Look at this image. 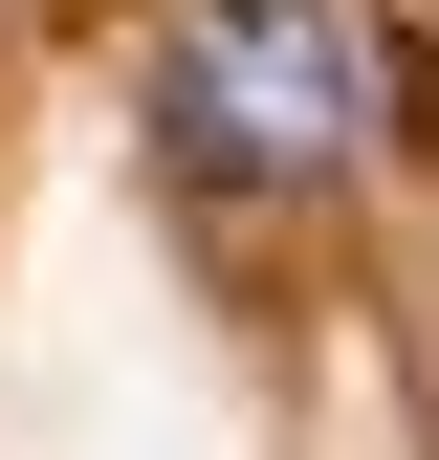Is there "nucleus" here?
I'll return each mask as SVG.
<instances>
[{
    "label": "nucleus",
    "instance_id": "obj_1",
    "mask_svg": "<svg viewBox=\"0 0 439 460\" xmlns=\"http://www.w3.org/2000/svg\"><path fill=\"white\" fill-rule=\"evenodd\" d=\"M154 132L220 198H308L373 154V44L352 0H154Z\"/></svg>",
    "mask_w": 439,
    "mask_h": 460
}]
</instances>
